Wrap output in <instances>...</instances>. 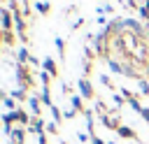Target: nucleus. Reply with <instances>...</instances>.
I'll return each mask as SVG.
<instances>
[{
	"mask_svg": "<svg viewBox=\"0 0 149 144\" xmlns=\"http://www.w3.org/2000/svg\"><path fill=\"white\" fill-rule=\"evenodd\" d=\"M12 21H14V14L5 7V9H2V33H9V30H12Z\"/></svg>",
	"mask_w": 149,
	"mask_h": 144,
	"instance_id": "6e6552de",
	"label": "nucleus"
},
{
	"mask_svg": "<svg viewBox=\"0 0 149 144\" xmlns=\"http://www.w3.org/2000/svg\"><path fill=\"white\" fill-rule=\"evenodd\" d=\"M16 79H19V88H30L33 86V77H30V72H28V67L26 65H16Z\"/></svg>",
	"mask_w": 149,
	"mask_h": 144,
	"instance_id": "f257e3e1",
	"label": "nucleus"
},
{
	"mask_svg": "<svg viewBox=\"0 0 149 144\" xmlns=\"http://www.w3.org/2000/svg\"><path fill=\"white\" fill-rule=\"evenodd\" d=\"M14 42V35H12V30L9 33H5V44H12Z\"/></svg>",
	"mask_w": 149,
	"mask_h": 144,
	"instance_id": "bb28decb",
	"label": "nucleus"
},
{
	"mask_svg": "<svg viewBox=\"0 0 149 144\" xmlns=\"http://www.w3.org/2000/svg\"><path fill=\"white\" fill-rule=\"evenodd\" d=\"M77 88H79V95L84 98V100H93L95 98V91H93V84L86 79V77H81L79 81H77Z\"/></svg>",
	"mask_w": 149,
	"mask_h": 144,
	"instance_id": "f03ea898",
	"label": "nucleus"
},
{
	"mask_svg": "<svg viewBox=\"0 0 149 144\" xmlns=\"http://www.w3.org/2000/svg\"><path fill=\"white\" fill-rule=\"evenodd\" d=\"M107 65H109V70H112V72H119V74H123V63H119L116 58H107Z\"/></svg>",
	"mask_w": 149,
	"mask_h": 144,
	"instance_id": "f8f14e48",
	"label": "nucleus"
},
{
	"mask_svg": "<svg viewBox=\"0 0 149 144\" xmlns=\"http://www.w3.org/2000/svg\"><path fill=\"white\" fill-rule=\"evenodd\" d=\"M70 105H72V109H74V111H81V114L86 111V109H84V105H81V95H72V98H70Z\"/></svg>",
	"mask_w": 149,
	"mask_h": 144,
	"instance_id": "4468645a",
	"label": "nucleus"
},
{
	"mask_svg": "<svg viewBox=\"0 0 149 144\" xmlns=\"http://www.w3.org/2000/svg\"><path fill=\"white\" fill-rule=\"evenodd\" d=\"M116 132H119V137H123V139H137V132H135L133 128H128V125H121Z\"/></svg>",
	"mask_w": 149,
	"mask_h": 144,
	"instance_id": "1a4fd4ad",
	"label": "nucleus"
},
{
	"mask_svg": "<svg viewBox=\"0 0 149 144\" xmlns=\"http://www.w3.org/2000/svg\"><path fill=\"white\" fill-rule=\"evenodd\" d=\"M23 139H26V128H23V125L14 128V132H12V137H9V144H23Z\"/></svg>",
	"mask_w": 149,
	"mask_h": 144,
	"instance_id": "0eeeda50",
	"label": "nucleus"
},
{
	"mask_svg": "<svg viewBox=\"0 0 149 144\" xmlns=\"http://www.w3.org/2000/svg\"><path fill=\"white\" fill-rule=\"evenodd\" d=\"M2 105H5L7 111H16V100H14L12 95H5V98H2Z\"/></svg>",
	"mask_w": 149,
	"mask_h": 144,
	"instance_id": "dca6fc26",
	"label": "nucleus"
},
{
	"mask_svg": "<svg viewBox=\"0 0 149 144\" xmlns=\"http://www.w3.org/2000/svg\"><path fill=\"white\" fill-rule=\"evenodd\" d=\"M81 26H84V19H77V21H72V26H70V28H72V30H77V28H81Z\"/></svg>",
	"mask_w": 149,
	"mask_h": 144,
	"instance_id": "a878e982",
	"label": "nucleus"
},
{
	"mask_svg": "<svg viewBox=\"0 0 149 144\" xmlns=\"http://www.w3.org/2000/svg\"><path fill=\"white\" fill-rule=\"evenodd\" d=\"M56 130H58V123H56V121H51V123H47V132H51V135H56Z\"/></svg>",
	"mask_w": 149,
	"mask_h": 144,
	"instance_id": "5701e85b",
	"label": "nucleus"
},
{
	"mask_svg": "<svg viewBox=\"0 0 149 144\" xmlns=\"http://www.w3.org/2000/svg\"><path fill=\"white\" fill-rule=\"evenodd\" d=\"M49 9H51V7H49V2H47V0H42V2H35V12H37V14L47 16V14H49Z\"/></svg>",
	"mask_w": 149,
	"mask_h": 144,
	"instance_id": "2eb2a0df",
	"label": "nucleus"
},
{
	"mask_svg": "<svg viewBox=\"0 0 149 144\" xmlns=\"http://www.w3.org/2000/svg\"><path fill=\"white\" fill-rule=\"evenodd\" d=\"M98 12H102V14H109V12H114V7H112V5H102V7H98Z\"/></svg>",
	"mask_w": 149,
	"mask_h": 144,
	"instance_id": "393cba45",
	"label": "nucleus"
},
{
	"mask_svg": "<svg viewBox=\"0 0 149 144\" xmlns=\"http://www.w3.org/2000/svg\"><path fill=\"white\" fill-rule=\"evenodd\" d=\"M100 81H102V84H105V86H107V88H109V91H112V88H114V84H112V81H109V77H107V74H100Z\"/></svg>",
	"mask_w": 149,
	"mask_h": 144,
	"instance_id": "4be33fe9",
	"label": "nucleus"
},
{
	"mask_svg": "<svg viewBox=\"0 0 149 144\" xmlns=\"http://www.w3.org/2000/svg\"><path fill=\"white\" fill-rule=\"evenodd\" d=\"M112 100H114V105H116V107H121V105L126 102V98H123V95H112Z\"/></svg>",
	"mask_w": 149,
	"mask_h": 144,
	"instance_id": "b1692460",
	"label": "nucleus"
},
{
	"mask_svg": "<svg viewBox=\"0 0 149 144\" xmlns=\"http://www.w3.org/2000/svg\"><path fill=\"white\" fill-rule=\"evenodd\" d=\"M28 107H30V114H33V116H40V114H42V100H40L37 95H30V98H28Z\"/></svg>",
	"mask_w": 149,
	"mask_h": 144,
	"instance_id": "7ed1b4c3",
	"label": "nucleus"
},
{
	"mask_svg": "<svg viewBox=\"0 0 149 144\" xmlns=\"http://www.w3.org/2000/svg\"><path fill=\"white\" fill-rule=\"evenodd\" d=\"M37 144H47V135H44V132L37 135Z\"/></svg>",
	"mask_w": 149,
	"mask_h": 144,
	"instance_id": "7c9ffc66",
	"label": "nucleus"
},
{
	"mask_svg": "<svg viewBox=\"0 0 149 144\" xmlns=\"http://www.w3.org/2000/svg\"><path fill=\"white\" fill-rule=\"evenodd\" d=\"M42 70H47L51 77H58V65L54 58H42Z\"/></svg>",
	"mask_w": 149,
	"mask_h": 144,
	"instance_id": "39448f33",
	"label": "nucleus"
},
{
	"mask_svg": "<svg viewBox=\"0 0 149 144\" xmlns=\"http://www.w3.org/2000/svg\"><path fill=\"white\" fill-rule=\"evenodd\" d=\"M16 56H19V63H21V65H23V63H30V58H33V56L28 53V49H26V46H19Z\"/></svg>",
	"mask_w": 149,
	"mask_h": 144,
	"instance_id": "9b49d317",
	"label": "nucleus"
},
{
	"mask_svg": "<svg viewBox=\"0 0 149 144\" xmlns=\"http://www.w3.org/2000/svg\"><path fill=\"white\" fill-rule=\"evenodd\" d=\"M140 93L142 95H149V81L147 79H140Z\"/></svg>",
	"mask_w": 149,
	"mask_h": 144,
	"instance_id": "412c9836",
	"label": "nucleus"
},
{
	"mask_svg": "<svg viewBox=\"0 0 149 144\" xmlns=\"http://www.w3.org/2000/svg\"><path fill=\"white\" fill-rule=\"evenodd\" d=\"M37 77H40V81H42V86H49V81H51V74H49L47 70H42V72H40Z\"/></svg>",
	"mask_w": 149,
	"mask_h": 144,
	"instance_id": "aec40b11",
	"label": "nucleus"
},
{
	"mask_svg": "<svg viewBox=\"0 0 149 144\" xmlns=\"http://www.w3.org/2000/svg\"><path fill=\"white\" fill-rule=\"evenodd\" d=\"M26 2H28V0H23V9H26Z\"/></svg>",
	"mask_w": 149,
	"mask_h": 144,
	"instance_id": "2f4dec72",
	"label": "nucleus"
},
{
	"mask_svg": "<svg viewBox=\"0 0 149 144\" xmlns=\"http://www.w3.org/2000/svg\"><path fill=\"white\" fill-rule=\"evenodd\" d=\"M91 144H107V142H102L98 135H93V137H91Z\"/></svg>",
	"mask_w": 149,
	"mask_h": 144,
	"instance_id": "c756f323",
	"label": "nucleus"
},
{
	"mask_svg": "<svg viewBox=\"0 0 149 144\" xmlns=\"http://www.w3.org/2000/svg\"><path fill=\"white\" fill-rule=\"evenodd\" d=\"M40 100H42V105H47L49 109L54 107V102H51V91H49V86H42V93H40Z\"/></svg>",
	"mask_w": 149,
	"mask_h": 144,
	"instance_id": "9d476101",
	"label": "nucleus"
},
{
	"mask_svg": "<svg viewBox=\"0 0 149 144\" xmlns=\"http://www.w3.org/2000/svg\"><path fill=\"white\" fill-rule=\"evenodd\" d=\"M9 95H12L16 102H23V100H28V98H30V95H26V88H14Z\"/></svg>",
	"mask_w": 149,
	"mask_h": 144,
	"instance_id": "ddd939ff",
	"label": "nucleus"
},
{
	"mask_svg": "<svg viewBox=\"0 0 149 144\" xmlns=\"http://www.w3.org/2000/svg\"><path fill=\"white\" fill-rule=\"evenodd\" d=\"M109 144H116V142H109Z\"/></svg>",
	"mask_w": 149,
	"mask_h": 144,
	"instance_id": "473e14b6",
	"label": "nucleus"
},
{
	"mask_svg": "<svg viewBox=\"0 0 149 144\" xmlns=\"http://www.w3.org/2000/svg\"><path fill=\"white\" fill-rule=\"evenodd\" d=\"M140 116H142V118H144V121H147V123H149V107H144V109H142V111H140Z\"/></svg>",
	"mask_w": 149,
	"mask_h": 144,
	"instance_id": "cd10ccee",
	"label": "nucleus"
},
{
	"mask_svg": "<svg viewBox=\"0 0 149 144\" xmlns=\"http://www.w3.org/2000/svg\"><path fill=\"white\" fill-rule=\"evenodd\" d=\"M126 102H128V107H130V109H133V111H137V114H140V111H142V109H144V107H142V105H140V100H137V98H135V95H133V98H128V100H126Z\"/></svg>",
	"mask_w": 149,
	"mask_h": 144,
	"instance_id": "f3484780",
	"label": "nucleus"
},
{
	"mask_svg": "<svg viewBox=\"0 0 149 144\" xmlns=\"http://www.w3.org/2000/svg\"><path fill=\"white\" fill-rule=\"evenodd\" d=\"M74 114H77L74 109H68V111H63V116H65V118H74Z\"/></svg>",
	"mask_w": 149,
	"mask_h": 144,
	"instance_id": "c85d7f7f",
	"label": "nucleus"
},
{
	"mask_svg": "<svg viewBox=\"0 0 149 144\" xmlns=\"http://www.w3.org/2000/svg\"><path fill=\"white\" fill-rule=\"evenodd\" d=\"M28 130H30V132H35V135H42V132L47 130V123H44L40 116H33V123L28 125Z\"/></svg>",
	"mask_w": 149,
	"mask_h": 144,
	"instance_id": "20e7f679",
	"label": "nucleus"
},
{
	"mask_svg": "<svg viewBox=\"0 0 149 144\" xmlns=\"http://www.w3.org/2000/svg\"><path fill=\"white\" fill-rule=\"evenodd\" d=\"M54 42H56V49H58V56H61V58H65V42H63L61 37H56Z\"/></svg>",
	"mask_w": 149,
	"mask_h": 144,
	"instance_id": "6ab92c4d",
	"label": "nucleus"
},
{
	"mask_svg": "<svg viewBox=\"0 0 149 144\" xmlns=\"http://www.w3.org/2000/svg\"><path fill=\"white\" fill-rule=\"evenodd\" d=\"M100 121H102V125H105L107 130H119V128H121L119 118H109V114H100Z\"/></svg>",
	"mask_w": 149,
	"mask_h": 144,
	"instance_id": "423d86ee",
	"label": "nucleus"
},
{
	"mask_svg": "<svg viewBox=\"0 0 149 144\" xmlns=\"http://www.w3.org/2000/svg\"><path fill=\"white\" fill-rule=\"evenodd\" d=\"M51 116H54V121H56V123H58V125H61V121H63V118H65V116H63V111H61V109H58V107H56V105H54V107H51Z\"/></svg>",
	"mask_w": 149,
	"mask_h": 144,
	"instance_id": "a211bd4d",
	"label": "nucleus"
}]
</instances>
